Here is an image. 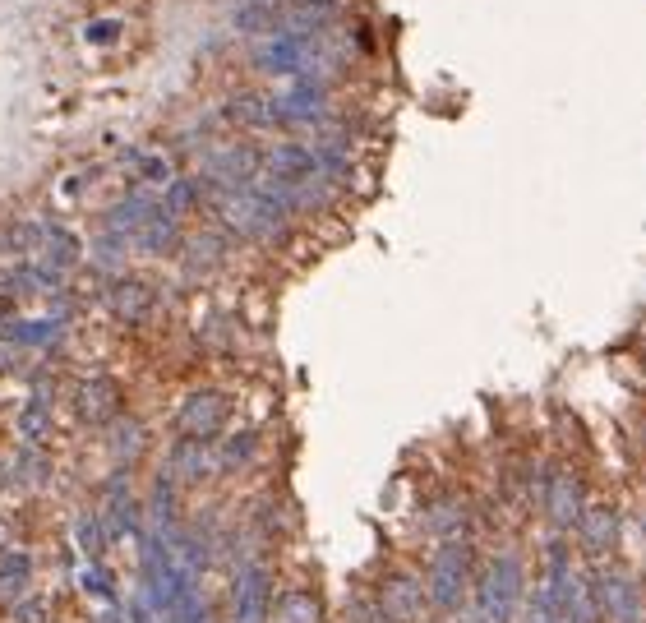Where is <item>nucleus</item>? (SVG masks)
<instances>
[{
  "mask_svg": "<svg viewBox=\"0 0 646 623\" xmlns=\"http://www.w3.org/2000/svg\"><path fill=\"white\" fill-rule=\"evenodd\" d=\"M305 56H310V37H291V33H273L259 42L254 51V65L264 74H291L296 79L305 70Z\"/></svg>",
  "mask_w": 646,
  "mask_h": 623,
  "instance_id": "obj_11",
  "label": "nucleus"
},
{
  "mask_svg": "<svg viewBox=\"0 0 646 623\" xmlns=\"http://www.w3.org/2000/svg\"><path fill=\"white\" fill-rule=\"evenodd\" d=\"M577 540H582V550L587 554H614L619 550V536H623V522H619V508L614 504H591L582 508L577 517Z\"/></svg>",
  "mask_w": 646,
  "mask_h": 623,
  "instance_id": "obj_9",
  "label": "nucleus"
},
{
  "mask_svg": "<svg viewBox=\"0 0 646 623\" xmlns=\"http://www.w3.org/2000/svg\"><path fill=\"white\" fill-rule=\"evenodd\" d=\"M222 116L236 125V130H273L277 125V111H273V97L268 93H236L222 107Z\"/></svg>",
  "mask_w": 646,
  "mask_h": 623,
  "instance_id": "obj_18",
  "label": "nucleus"
},
{
  "mask_svg": "<svg viewBox=\"0 0 646 623\" xmlns=\"http://www.w3.org/2000/svg\"><path fill=\"white\" fill-rule=\"evenodd\" d=\"M157 305L153 282H139V277H120L116 287L107 291V310L116 314L120 324H144Z\"/></svg>",
  "mask_w": 646,
  "mask_h": 623,
  "instance_id": "obj_14",
  "label": "nucleus"
},
{
  "mask_svg": "<svg viewBox=\"0 0 646 623\" xmlns=\"http://www.w3.org/2000/svg\"><path fill=\"white\" fill-rule=\"evenodd\" d=\"M176 231H180V227H176V217H167L162 208H157V213L148 217L144 227L134 231V245H139L144 254H167L171 245H176Z\"/></svg>",
  "mask_w": 646,
  "mask_h": 623,
  "instance_id": "obj_23",
  "label": "nucleus"
},
{
  "mask_svg": "<svg viewBox=\"0 0 646 623\" xmlns=\"http://www.w3.org/2000/svg\"><path fill=\"white\" fill-rule=\"evenodd\" d=\"M462 522H467V513H462V508H457L453 499H448V504H439V508L430 513V531H434V536H443V540L462 536Z\"/></svg>",
  "mask_w": 646,
  "mask_h": 623,
  "instance_id": "obj_32",
  "label": "nucleus"
},
{
  "mask_svg": "<svg viewBox=\"0 0 646 623\" xmlns=\"http://www.w3.org/2000/svg\"><path fill=\"white\" fill-rule=\"evenodd\" d=\"M139 448H144V425L139 420H111V453L120 457V462H130V457H139Z\"/></svg>",
  "mask_w": 646,
  "mask_h": 623,
  "instance_id": "obj_27",
  "label": "nucleus"
},
{
  "mask_svg": "<svg viewBox=\"0 0 646 623\" xmlns=\"http://www.w3.org/2000/svg\"><path fill=\"white\" fill-rule=\"evenodd\" d=\"M79 254H84L79 236H70L65 227H42V240H37V264L42 268H51V273L60 277L79 264Z\"/></svg>",
  "mask_w": 646,
  "mask_h": 623,
  "instance_id": "obj_17",
  "label": "nucleus"
},
{
  "mask_svg": "<svg viewBox=\"0 0 646 623\" xmlns=\"http://www.w3.org/2000/svg\"><path fill=\"white\" fill-rule=\"evenodd\" d=\"M217 222L240 240H273V236L287 231L291 217L282 213L268 194H259L254 185H245V190L217 194Z\"/></svg>",
  "mask_w": 646,
  "mask_h": 623,
  "instance_id": "obj_3",
  "label": "nucleus"
},
{
  "mask_svg": "<svg viewBox=\"0 0 646 623\" xmlns=\"http://www.w3.org/2000/svg\"><path fill=\"white\" fill-rule=\"evenodd\" d=\"M28 573H33V564H28L24 554H14V550L0 554V596L5 600L19 596V591L28 587Z\"/></svg>",
  "mask_w": 646,
  "mask_h": 623,
  "instance_id": "obj_26",
  "label": "nucleus"
},
{
  "mask_svg": "<svg viewBox=\"0 0 646 623\" xmlns=\"http://www.w3.org/2000/svg\"><path fill=\"white\" fill-rule=\"evenodd\" d=\"M264 176L287 180V185H300V180L319 176V157H314L310 144L287 139V144H277V148H264Z\"/></svg>",
  "mask_w": 646,
  "mask_h": 623,
  "instance_id": "obj_12",
  "label": "nucleus"
},
{
  "mask_svg": "<svg viewBox=\"0 0 646 623\" xmlns=\"http://www.w3.org/2000/svg\"><path fill=\"white\" fill-rule=\"evenodd\" d=\"M540 508L550 517L554 531H573L582 508H587V490H582V480L573 471H550L545 480V494H540Z\"/></svg>",
  "mask_w": 646,
  "mask_h": 623,
  "instance_id": "obj_7",
  "label": "nucleus"
},
{
  "mask_svg": "<svg viewBox=\"0 0 646 623\" xmlns=\"http://www.w3.org/2000/svg\"><path fill=\"white\" fill-rule=\"evenodd\" d=\"M74 411H79L84 425H111L120 416V388L111 379H102V374H93V379L74 388Z\"/></svg>",
  "mask_w": 646,
  "mask_h": 623,
  "instance_id": "obj_13",
  "label": "nucleus"
},
{
  "mask_svg": "<svg viewBox=\"0 0 646 623\" xmlns=\"http://www.w3.org/2000/svg\"><path fill=\"white\" fill-rule=\"evenodd\" d=\"M259 171H264V148L259 144H222L208 153L204 176L199 180H204V185H217V194H227V190L254 185Z\"/></svg>",
  "mask_w": 646,
  "mask_h": 623,
  "instance_id": "obj_5",
  "label": "nucleus"
},
{
  "mask_svg": "<svg viewBox=\"0 0 646 623\" xmlns=\"http://www.w3.org/2000/svg\"><path fill=\"white\" fill-rule=\"evenodd\" d=\"M254 453H259V434L245 430V434H236V439H227V448L217 453V462H222V471H240Z\"/></svg>",
  "mask_w": 646,
  "mask_h": 623,
  "instance_id": "obj_30",
  "label": "nucleus"
},
{
  "mask_svg": "<svg viewBox=\"0 0 646 623\" xmlns=\"http://www.w3.org/2000/svg\"><path fill=\"white\" fill-rule=\"evenodd\" d=\"M273 623H323V600L314 591H287L277 600Z\"/></svg>",
  "mask_w": 646,
  "mask_h": 623,
  "instance_id": "obj_22",
  "label": "nucleus"
},
{
  "mask_svg": "<svg viewBox=\"0 0 646 623\" xmlns=\"http://www.w3.org/2000/svg\"><path fill=\"white\" fill-rule=\"evenodd\" d=\"M51 480V457L37 453V448H24L19 462H14V485H24V490H42Z\"/></svg>",
  "mask_w": 646,
  "mask_h": 623,
  "instance_id": "obj_25",
  "label": "nucleus"
},
{
  "mask_svg": "<svg viewBox=\"0 0 646 623\" xmlns=\"http://www.w3.org/2000/svg\"><path fill=\"white\" fill-rule=\"evenodd\" d=\"M0 333H5V342H14V347H51L60 337V324L56 319H5Z\"/></svg>",
  "mask_w": 646,
  "mask_h": 623,
  "instance_id": "obj_20",
  "label": "nucleus"
},
{
  "mask_svg": "<svg viewBox=\"0 0 646 623\" xmlns=\"http://www.w3.org/2000/svg\"><path fill=\"white\" fill-rule=\"evenodd\" d=\"M180 259H185L190 273H213V268L227 259V236H222V231H194V236L185 240Z\"/></svg>",
  "mask_w": 646,
  "mask_h": 623,
  "instance_id": "obj_19",
  "label": "nucleus"
},
{
  "mask_svg": "<svg viewBox=\"0 0 646 623\" xmlns=\"http://www.w3.org/2000/svg\"><path fill=\"white\" fill-rule=\"evenodd\" d=\"M213 471H222V462H217V457L208 453V444H190V439H180V444L171 448V457H167V467H162V476L194 485V480L213 476Z\"/></svg>",
  "mask_w": 646,
  "mask_h": 623,
  "instance_id": "obj_15",
  "label": "nucleus"
},
{
  "mask_svg": "<svg viewBox=\"0 0 646 623\" xmlns=\"http://www.w3.org/2000/svg\"><path fill=\"white\" fill-rule=\"evenodd\" d=\"M250 5H277V0H250Z\"/></svg>",
  "mask_w": 646,
  "mask_h": 623,
  "instance_id": "obj_38",
  "label": "nucleus"
},
{
  "mask_svg": "<svg viewBox=\"0 0 646 623\" xmlns=\"http://www.w3.org/2000/svg\"><path fill=\"white\" fill-rule=\"evenodd\" d=\"M93 264L102 268V273H111V268L125 264V236H111V231H102L93 245Z\"/></svg>",
  "mask_w": 646,
  "mask_h": 623,
  "instance_id": "obj_31",
  "label": "nucleus"
},
{
  "mask_svg": "<svg viewBox=\"0 0 646 623\" xmlns=\"http://www.w3.org/2000/svg\"><path fill=\"white\" fill-rule=\"evenodd\" d=\"M84 37H88V42H97V47H107V42H116V37H120V24H116V19H93V24L84 28Z\"/></svg>",
  "mask_w": 646,
  "mask_h": 623,
  "instance_id": "obj_33",
  "label": "nucleus"
},
{
  "mask_svg": "<svg viewBox=\"0 0 646 623\" xmlns=\"http://www.w3.org/2000/svg\"><path fill=\"white\" fill-rule=\"evenodd\" d=\"M14 623H47V600L42 596H28L19 610H14Z\"/></svg>",
  "mask_w": 646,
  "mask_h": 623,
  "instance_id": "obj_34",
  "label": "nucleus"
},
{
  "mask_svg": "<svg viewBox=\"0 0 646 623\" xmlns=\"http://www.w3.org/2000/svg\"><path fill=\"white\" fill-rule=\"evenodd\" d=\"M300 5H319V10H337L342 0H300Z\"/></svg>",
  "mask_w": 646,
  "mask_h": 623,
  "instance_id": "obj_36",
  "label": "nucleus"
},
{
  "mask_svg": "<svg viewBox=\"0 0 646 623\" xmlns=\"http://www.w3.org/2000/svg\"><path fill=\"white\" fill-rule=\"evenodd\" d=\"M268 619V568L250 564L236 582V623H264Z\"/></svg>",
  "mask_w": 646,
  "mask_h": 623,
  "instance_id": "obj_16",
  "label": "nucleus"
},
{
  "mask_svg": "<svg viewBox=\"0 0 646 623\" xmlns=\"http://www.w3.org/2000/svg\"><path fill=\"white\" fill-rule=\"evenodd\" d=\"M79 540H84V554H88V559H97V554H102V531H97L93 517H84V522H79Z\"/></svg>",
  "mask_w": 646,
  "mask_h": 623,
  "instance_id": "obj_35",
  "label": "nucleus"
},
{
  "mask_svg": "<svg viewBox=\"0 0 646 623\" xmlns=\"http://www.w3.org/2000/svg\"><path fill=\"white\" fill-rule=\"evenodd\" d=\"M383 610L388 623H416L420 610H425V582L411 573H388L379 582V600H374Z\"/></svg>",
  "mask_w": 646,
  "mask_h": 623,
  "instance_id": "obj_8",
  "label": "nucleus"
},
{
  "mask_svg": "<svg viewBox=\"0 0 646 623\" xmlns=\"http://www.w3.org/2000/svg\"><path fill=\"white\" fill-rule=\"evenodd\" d=\"M231 420V397L222 388H199L180 402L176 411V434L180 439H190V444H213L217 434L227 430Z\"/></svg>",
  "mask_w": 646,
  "mask_h": 623,
  "instance_id": "obj_4",
  "label": "nucleus"
},
{
  "mask_svg": "<svg viewBox=\"0 0 646 623\" xmlns=\"http://www.w3.org/2000/svg\"><path fill=\"white\" fill-rule=\"evenodd\" d=\"M157 213V204L148 199V194H130L125 204H116L111 208V217H107V231L111 236H134V231L144 227L148 217Z\"/></svg>",
  "mask_w": 646,
  "mask_h": 623,
  "instance_id": "obj_21",
  "label": "nucleus"
},
{
  "mask_svg": "<svg viewBox=\"0 0 646 623\" xmlns=\"http://www.w3.org/2000/svg\"><path fill=\"white\" fill-rule=\"evenodd\" d=\"M471 577H476V550L462 536L439 540L430 573H425V600L434 610H457L471 596Z\"/></svg>",
  "mask_w": 646,
  "mask_h": 623,
  "instance_id": "obj_2",
  "label": "nucleus"
},
{
  "mask_svg": "<svg viewBox=\"0 0 646 623\" xmlns=\"http://www.w3.org/2000/svg\"><path fill=\"white\" fill-rule=\"evenodd\" d=\"M277 125H319L323 111H328V93L314 79H296L282 97H273Z\"/></svg>",
  "mask_w": 646,
  "mask_h": 623,
  "instance_id": "obj_10",
  "label": "nucleus"
},
{
  "mask_svg": "<svg viewBox=\"0 0 646 623\" xmlns=\"http://www.w3.org/2000/svg\"><path fill=\"white\" fill-rule=\"evenodd\" d=\"M522 591H527V573H522V554L517 550H499L485 564L476 582V614L480 623H513L517 605H522Z\"/></svg>",
  "mask_w": 646,
  "mask_h": 623,
  "instance_id": "obj_1",
  "label": "nucleus"
},
{
  "mask_svg": "<svg viewBox=\"0 0 646 623\" xmlns=\"http://www.w3.org/2000/svg\"><path fill=\"white\" fill-rule=\"evenodd\" d=\"M596 582V600H600V614L610 623H642V591H637L633 573L628 568H600L591 573Z\"/></svg>",
  "mask_w": 646,
  "mask_h": 623,
  "instance_id": "obj_6",
  "label": "nucleus"
},
{
  "mask_svg": "<svg viewBox=\"0 0 646 623\" xmlns=\"http://www.w3.org/2000/svg\"><path fill=\"white\" fill-rule=\"evenodd\" d=\"M47 430H51L47 397H28V407L19 411V434H24L28 444H37V439H47Z\"/></svg>",
  "mask_w": 646,
  "mask_h": 623,
  "instance_id": "obj_29",
  "label": "nucleus"
},
{
  "mask_svg": "<svg viewBox=\"0 0 646 623\" xmlns=\"http://www.w3.org/2000/svg\"><path fill=\"white\" fill-rule=\"evenodd\" d=\"M102 623H130V619H120V614H107V619H102Z\"/></svg>",
  "mask_w": 646,
  "mask_h": 623,
  "instance_id": "obj_37",
  "label": "nucleus"
},
{
  "mask_svg": "<svg viewBox=\"0 0 646 623\" xmlns=\"http://www.w3.org/2000/svg\"><path fill=\"white\" fill-rule=\"evenodd\" d=\"M277 24H282V5H245L236 14L240 33H277Z\"/></svg>",
  "mask_w": 646,
  "mask_h": 623,
  "instance_id": "obj_28",
  "label": "nucleus"
},
{
  "mask_svg": "<svg viewBox=\"0 0 646 623\" xmlns=\"http://www.w3.org/2000/svg\"><path fill=\"white\" fill-rule=\"evenodd\" d=\"M194 204H199V180H194V176H176V180H167V194H162V204H157V208L180 222V217L190 213Z\"/></svg>",
  "mask_w": 646,
  "mask_h": 623,
  "instance_id": "obj_24",
  "label": "nucleus"
}]
</instances>
